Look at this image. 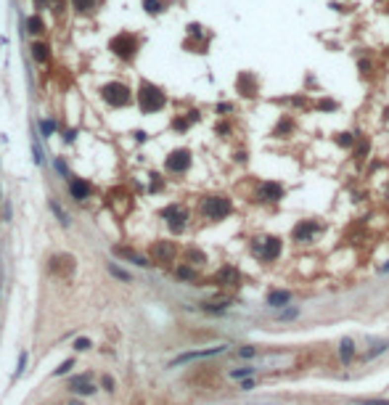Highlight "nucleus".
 <instances>
[{
	"label": "nucleus",
	"mask_w": 389,
	"mask_h": 405,
	"mask_svg": "<svg viewBox=\"0 0 389 405\" xmlns=\"http://www.w3.org/2000/svg\"><path fill=\"white\" fill-rule=\"evenodd\" d=\"M273 138H294V135H296V119L292 117V114H281V117H278V122H276V127H273Z\"/></svg>",
	"instance_id": "nucleus-10"
},
{
	"label": "nucleus",
	"mask_w": 389,
	"mask_h": 405,
	"mask_svg": "<svg viewBox=\"0 0 389 405\" xmlns=\"http://www.w3.org/2000/svg\"><path fill=\"white\" fill-rule=\"evenodd\" d=\"M138 103H141V109L146 111V114H154L159 109H164L167 96H164L162 88L154 85V82H141V88H138Z\"/></svg>",
	"instance_id": "nucleus-1"
},
{
	"label": "nucleus",
	"mask_w": 389,
	"mask_h": 405,
	"mask_svg": "<svg viewBox=\"0 0 389 405\" xmlns=\"http://www.w3.org/2000/svg\"><path fill=\"white\" fill-rule=\"evenodd\" d=\"M368 154H371V141L365 138V135H357L355 149H352V156H355V159H365Z\"/></svg>",
	"instance_id": "nucleus-19"
},
{
	"label": "nucleus",
	"mask_w": 389,
	"mask_h": 405,
	"mask_svg": "<svg viewBox=\"0 0 389 405\" xmlns=\"http://www.w3.org/2000/svg\"><path fill=\"white\" fill-rule=\"evenodd\" d=\"M35 5H37V8H45V5H48V0H35Z\"/></svg>",
	"instance_id": "nucleus-47"
},
{
	"label": "nucleus",
	"mask_w": 389,
	"mask_h": 405,
	"mask_svg": "<svg viewBox=\"0 0 389 405\" xmlns=\"http://www.w3.org/2000/svg\"><path fill=\"white\" fill-rule=\"evenodd\" d=\"M191 125H194L191 114H188V117H178V119H172V127H175V130H180V133H183V130H188Z\"/></svg>",
	"instance_id": "nucleus-31"
},
{
	"label": "nucleus",
	"mask_w": 389,
	"mask_h": 405,
	"mask_svg": "<svg viewBox=\"0 0 389 405\" xmlns=\"http://www.w3.org/2000/svg\"><path fill=\"white\" fill-rule=\"evenodd\" d=\"M162 217L167 220V225H170L172 233H183L188 225V209L180 207V204H170V207H164Z\"/></svg>",
	"instance_id": "nucleus-6"
},
{
	"label": "nucleus",
	"mask_w": 389,
	"mask_h": 405,
	"mask_svg": "<svg viewBox=\"0 0 389 405\" xmlns=\"http://www.w3.org/2000/svg\"><path fill=\"white\" fill-rule=\"evenodd\" d=\"M32 56H35V61H40V64H43V61H48V48H45L43 43H35L32 45Z\"/></svg>",
	"instance_id": "nucleus-28"
},
{
	"label": "nucleus",
	"mask_w": 389,
	"mask_h": 405,
	"mask_svg": "<svg viewBox=\"0 0 389 405\" xmlns=\"http://www.w3.org/2000/svg\"><path fill=\"white\" fill-rule=\"evenodd\" d=\"M111 51L117 53L119 58L127 61V58L135 56V51H138V40H135V37L130 35V32H122V35H117V37L111 40Z\"/></svg>",
	"instance_id": "nucleus-8"
},
{
	"label": "nucleus",
	"mask_w": 389,
	"mask_h": 405,
	"mask_svg": "<svg viewBox=\"0 0 389 405\" xmlns=\"http://www.w3.org/2000/svg\"><path fill=\"white\" fill-rule=\"evenodd\" d=\"M294 318H299V307H284L278 312V320L284 323V320H294Z\"/></svg>",
	"instance_id": "nucleus-29"
},
{
	"label": "nucleus",
	"mask_w": 389,
	"mask_h": 405,
	"mask_svg": "<svg viewBox=\"0 0 389 405\" xmlns=\"http://www.w3.org/2000/svg\"><path fill=\"white\" fill-rule=\"evenodd\" d=\"M318 111H339V101H334V98H320L315 103Z\"/></svg>",
	"instance_id": "nucleus-23"
},
{
	"label": "nucleus",
	"mask_w": 389,
	"mask_h": 405,
	"mask_svg": "<svg viewBox=\"0 0 389 405\" xmlns=\"http://www.w3.org/2000/svg\"><path fill=\"white\" fill-rule=\"evenodd\" d=\"M56 170H58V172H64V175H66V164H64V162H61V159H58V162H56Z\"/></svg>",
	"instance_id": "nucleus-46"
},
{
	"label": "nucleus",
	"mask_w": 389,
	"mask_h": 405,
	"mask_svg": "<svg viewBox=\"0 0 389 405\" xmlns=\"http://www.w3.org/2000/svg\"><path fill=\"white\" fill-rule=\"evenodd\" d=\"M74 350H90V339H77L74 342Z\"/></svg>",
	"instance_id": "nucleus-40"
},
{
	"label": "nucleus",
	"mask_w": 389,
	"mask_h": 405,
	"mask_svg": "<svg viewBox=\"0 0 389 405\" xmlns=\"http://www.w3.org/2000/svg\"><path fill=\"white\" fill-rule=\"evenodd\" d=\"M43 133H45V135L53 133V122H43Z\"/></svg>",
	"instance_id": "nucleus-44"
},
{
	"label": "nucleus",
	"mask_w": 389,
	"mask_h": 405,
	"mask_svg": "<svg viewBox=\"0 0 389 405\" xmlns=\"http://www.w3.org/2000/svg\"><path fill=\"white\" fill-rule=\"evenodd\" d=\"M355 141H357V135L349 133V130H341V133L334 135V143H337L339 149H349V151H352L355 149Z\"/></svg>",
	"instance_id": "nucleus-17"
},
{
	"label": "nucleus",
	"mask_w": 389,
	"mask_h": 405,
	"mask_svg": "<svg viewBox=\"0 0 389 405\" xmlns=\"http://www.w3.org/2000/svg\"><path fill=\"white\" fill-rule=\"evenodd\" d=\"M72 368H74V360H64V363H61L58 368H56V376H64V373H69Z\"/></svg>",
	"instance_id": "nucleus-35"
},
{
	"label": "nucleus",
	"mask_w": 389,
	"mask_h": 405,
	"mask_svg": "<svg viewBox=\"0 0 389 405\" xmlns=\"http://www.w3.org/2000/svg\"><path fill=\"white\" fill-rule=\"evenodd\" d=\"M186 259H188L191 265H204V262H207V254L199 252V249H188L186 252Z\"/></svg>",
	"instance_id": "nucleus-22"
},
{
	"label": "nucleus",
	"mask_w": 389,
	"mask_h": 405,
	"mask_svg": "<svg viewBox=\"0 0 389 405\" xmlns=\"http://www.w3.org/2000/svg\"><path fill=\"white\" fill-rule=\"evenodd\" d=\"M164 167H167L170 172H186L188 167H191V151H188V149H178V151H172V154L167 156Z\"/></svg>",
	"instance_id": "nucleus-11"
},
{
	"label": "nucleus",
	"mask_w": 389,
	"mask_h": 405,
	"mask_svg": "<svg viewBox=\"0 0 389 405\" xmlns=\"http://www.w3.org/2000/svg\"><path fill=\"white\" fill-rule=\"evenodd\" d=\"M50 209H53V215H56V217L61 220V223H64V225H69V217H66V212L61 209V207H58L56 202H50Z\"/></svg>",
	"instance_id": "nucleus-33"
},
{
	"label": "nucleus",
	"mask_w": 389,
	"mask_h": 405,
	"mask_svg": "<svg viewBox=\"0 0 389 405\" xmlns=\"http://www.w3.org/2000/svg\"><path fill=\"white\" fill-rule=\"evenodd\" d=\"M101 96L109 106H127L130 103V88L122 85V82H109V85L101 88Z\"/></svg>",
	"instance_id": "nucleus-5"
},
{
	"label": "nucleus",
	"mask_w": 389,
	"mask_h": 405,
	"mask_svg": "<svg viewBox=\"0 0 389 405\" xmlns=\"http://www.w3.org/2000/svg\"><path fill=\"white\" fill-rule=\"evenodd\" d=\"M217 133H220V135H223V138H225V135L231 133V125H228V122H220V125H217Z\"/></svg>",
	"instance_id": "nucleus-41"
},
{
	"label": "nucleus",
	"mask_w": 389,
	"mask_h": 405,
	"mask_svg": "<svg viewBox=\"0 0 389 405\" xmlns=\"http://www.w3.org/2000/svg\"><path fill=\"white\" fill-rule=\"evenodd\" d=\"M251 373H254V368H249V365H246V368H233L231 379H243V376H251Z\"/></svg>",
	"instance_id": "nucleus-34"
},
{
	"label": "nucleus",
	"mask_w": 389,
	"mask_h": 405,
	"mask_svg": "<svg viewBox=\"0 0 389 405\" xmlns=\"http://www.w3.org/2000/svg\"><path fill=\"white\" fill-rule=\"evenodd\" d=\"M387 350H389V342H376V345L365 353V360H373V357H379L381 353H387Z\"/></svg>",
	"instance_id": "nucleus-24"
},
{
	"label": "nucleus",
	"mask_w": 389,
	"mask_h": 405,
	"mask_svg": "<svg viewBox=\"0 0 389 405\" xmlns=\"http://www.w3.org/2000/svg\"><path fill=\"white\" fill-rule=\"evenodd\" d=\"M103 387L111 392V389H114V379H111V376H103Z\"/></svg>",
	"instance_id": "nucleus-43"
},
{
	"label": "nucleus",
	"mask_w": 389,
	"mask_h": 405,
	"mask_svg": "<svg viewBox=\"0 0 389 405\" xmlns=\"http://www.w3.org/2000/svg\"><path fill=\"white\" fill-rule=\"evenodd\" d=\"M32 154H35V162H37V164H43V162H45V156H43V149L37 146V138L32 141Z\"/></svg>",
	"instance_id": "nucleus-36"
},
{
	"label": "nucleus",
	"mask_w": 389,
	"mask_h": 405,
	"mask_svg": "<svg viewBox=\"0 0 389 405\" xmlns=\"http://www.w3.org/2000/svg\"><path fill=\"white\" fill-rule=\"evenodd\" d=\"M339 357L344 363H349L355 357V342L349 339V336H344V339H341V345H339Z\"/></svg>",
	"instance_id": "nucleus-20"
},
{
	"label": "nucleus",
	"mask_w": 389,
	"mask_h": 405,
	"mask_svg": "<svg viewBox=\"0 0 389 405\" xmlns=\"http://www.w3.org/2000/svg\"><path fill=\"white\" fill-rule=\"evenodd\" d=\"M381 273H389V262H384V265H381Z\"/></svg>",
	"instance_id": "nucleus-48"
},
{
	"label": "nucleus",
	"mask_w": 389,
	"mask_h": 405,
	"mask_svg": "<svg viewBox=\"0 0 389 405\" xmlns=\"http://www.w3.org/2000/svg\"><path fill=\"white\" fill-rule=\"evenodd\" d=\"M286 199V188L284 183L278 180H262L257 186V202H265V204H278Z\"/></svg>",
	"instance_id": "nucleus-4"
},
{
	"label": "nucleus",
	"mask_w": 389,
	"mask_h": 405,
	"mask_svg": "<svg viewBox=\"0 0 389 405\" xmlns=\"http://www.w3.org/2000/svg\"><path fill=\"white\" fill-rule=\"evenodd\" d=\"M69 191H72V196L77 199V202H80V199H88V196H90V183L74 178V180L69 183Z\"/></svg>",
	"instance_id": "nucleus-18"
},
{
	"label": "nucleus",
	"mask_w": 389,
	"mask_h": 405,
	"mask_svg": "<svg viewBox=\"0 0 389 405\" xmlns=\"http://www.w3.org/2000/svg\"><path fill=\"white\" fill-rule=\"evenodd\" d=\"M215 111L225 117V114H231V111H233V103H217V106H215Z\"/></svg>",
	"instance_id": "nucleus-37"
},
{
	"label": "nucleus",
	"mask_w": 389,
	"mask_h": 405,
	"mask_svg": "<svg viewBox=\"0 0 389 405\" xmlns=\"http://www.w3.org/2000/svg\"><path fill=\"white\" fill-rule=\"evenodd\" d=\"M236 90L241 98H257L259 96V80L254 72H239L236 74Z\"/></svg>",
	"instance_id": "nucleus-7"
},
{
	"label": "nucleus",
	"mask_w": 389,
	"mask_h": 405,
	"mask_svg": "<svg viewBox=\"0 0 389 405\" xmlns=\"http://www.w3.org/2000/svg\"><path fill=\"white\" fill-rule=\"evenodd\" d=\"M387 13H389V5H387Z\"/></svg>",
	"instance_id": "nucleus-51"
},
{
	"label": "nucleus",
	"mask_w": 389,
	"mask_h": 405,
	"mask_svg": "<svg viewBox=\"0 0 389 405\" xmlns=\"http://www.w3.org/2000/svg\"><path fill=\"white\" fill-rule=\"evenodd\" d=\"M281 252H284V241H281L278 236L254 239V244H251V254L259 257L262 262H276V259L281 257Z\"/></svg>",
	"instance_id": "nucleus-3"
},
{
	"label": "nucleus",
	"mask_w": 389,
	"mask_h": 405,
	"mask_svg": "<svg viewBox=\"0 0 389 405\" xmlns=\"http://www.w3.org/2000/svg\"><path fill=\"white\" fill-rule=\"evenodd\" d=\"M289 302H292V292H281V289H276V292L268 294V307L284 310V307H289Z\"/></svg>",
	"instance_id": "nucleus-16"
},
{
	"label": "nucleus",
	"mask_w": 389,
	"mask_h": 405,
	"mask_svg": "<svg viewBox=\"0 0 389 405\" xmlns=\"http://www.w3.org/2000/svg\"><path fill=\"white\" fill-rule=\"evenodd\" d=\"M109 270H111V273H114V276H117V278H122V281H130V276H127L125 270H119L117 265H109Z\"/></svg>",
	"instance_id": "nucleus-39"
},
{
	"label": "nucleus",
	"mask_w": 389,
	"mask_h": 405,
	"mask_svg": "<svg viewBox=\"0 0 389 405\" xmlns=\"http://www.w3.org/2000/svg\"><path fill=\"white\" fill-rule=\"evenodd\" d=\"M220 353H225V347L220 345V347H209V350H196V353H183V355H178L175 360L170 363L172 368L175 365H180V363H188V360H199V357H212V355H220Z\"/></svg>",
	"instance_id": "nucleus-14"
},
{
	"label": "nucleus",
	"mask_w": 389,
	"mask_h": 405,
	"mask_svg": "<svg viewBox=\"0 0 389 405\" xmlns=\"http://www.w3.org/2000/svg\"><path fill=\"white\" fill-rule=\"evenodd\" d=\"M43 29H45V24H43V19H40V16H29V19H27V32L40 35Z\"/></svg>",
	"instance_id": "nucleus-25"
},
{
	"label": "nucleus",
	"mask_w": 389,
	"mask_h": 405,
	"mask_svg": "<svg viewBox=\"0 0 389 405\" xmlns=\"http://www.w3.org/2000/svg\"><path fill=\"white\" fill-rule=\"evenodd\" d=\"M178 278H183V281H196V270H194V267H188V265H180L178 267Z\"/></svg>",
	"instance_id": "nucleus-30"
},
{
	"label": "nucleus",
	"mask_w": 389,
	"mask_h": 405,
	"mask_svg": "<svg viewBox=\"0 0 389 405\" xmlns=\"http://www.w3.org/2000/svg\"><path fill=\"white\" fill-rule=\"evenodd\" d=\"M72 5L77 8L80 13H90L96 8V0H72Z\"/></svg>",
	"instance_id": "nucleus-27"
},
{
	"label": "nucleus",
	"mask_w": 389,
	"mask_h": 405,
	"mask_svg": "<svg viewBox=\"0 0 389 405\" xmlns=\"http://www.w3.org/2000/svg\"><path fill=\"white\" fill-rule=\"evenodd\" d=\"M114 254L122 257V259H130L133 265H141V267L151 265V262H148V259L143 257V254H138V252H133V249H127V247H114Z\"/></svg>",
	"instance_id": "nucleus-15"
},
{
	"label": "nucleus",
	"mask_w": 389,
	"mask_h": 405,
	"mask_svg": "<svg viewBox=\"0 0 389 405\" xmlns=\"http://www.w3.org/2000/svg\"><path fill=\"white\" fill-rule=\"evenodd\" d=\"M58 267H64V273L69 276V273L74 270V262L69 254H61V257H53V270H58Z\"/></svg>",
	"instance_id": "nucleus-21"
},
{
	"label": "nucleus",
	"mask_w": 389,
	"mask_h": 405,
	"mask_svg": "<svg viewBox=\"0 0 389 405\" xmlns=\"http://www.w3.org/2000/svg\"><path fill=\"white\" fill-rule=\"evenodd\" d=\"M143 8H146L151 16H156V13L164 11V3H162V0H143Z\"/></svg>",
	"instance_id": "nucleus-26"
},
{
	"label": "nucleus",
	"mask_w": 389,
	"mask_h": 405,
	"mask_svg": "<svg viewBox=\"0 0 389 405\" xmlns=\"http://www.w3.org/2000/svg\"><path fill=\"white\" fill-rule=\"evenodd\" d=\"M357 72H360L363 77H368V74H373V61H368V58H360V61H357Z\"/></svg>",
	"instance_id": "nucleus-32"
},
{
	"label": "nucleus",
	"mask_w": 389,
	"mask_h": 405,
	"mask_svg": "<svg viewBox=\"0 0 389 405\" xmlns=\"http://www.w3.org/2000/svg\"><path fill=\"white\" fill-rule=\"evenodd\" d=\"M384 119H389V106H387V109H384Z\"/></svg>",
	"instance_id": "nucleus-49"
},
{
	"label": "nucleus",
	"mask_w": 389,
	"mask_h": 405,
	"mask_svg": "<svg viewBox=\"0 0 389 405\" xmlns=\"http://www.w3.org/2000/svg\"><path fill=\"white\" fill-rule=\"evenodd\" d=\"M215 281L217 286H239L241 284V270L239 267H233V265H225V267H220V270L215 273Z\"/></svg>",
	"instance_id": "nucleus-13"
},
{
	"label": "nucleus",
	"mask_w": 389,
	"mask_h": 405,
	"mask_svg": "<svg viewBox=\"0 0 389 405\" xmlns=\"http://www.w3.org/2000/svg\"><path fill=\"white\" fill-rule=\"evenodd\" d=\"M320 231H323V225L315 223V220H299V223L294 225V231H292V239L296 244H307V241L315 239Z\"/></svg>",
	"instance_id": "nucleus-9"
},
{
	"label": "nucleus",
	"mask_w": 389,
	"mask_h": 405,
	"mask_svg": "<svg viewBox=\"0 0 389 405\" xmlns=\"http://www.w3.org/2000/svg\"><path fill=\"white\" fill-rule=\"evenodd\" d=\"M69 405H82V403H69Z\"/></svg>",
	"instance_id": "nucleus-50"
},
{
	"label": "nucleus",
	"mask_w": 389,
	"mask_h": 405,
	"mask_svg": "<svg viewBox=\"0 0 389 405\" xmlns=\"http://www.w3.org/2000/svg\"><path fill=\"white\" fill-rule=\"evenodd\" d=\"M175 244H170V241H156L154 247H151V259L154 262H159V265H167V262H172L175 259Z\"/></svg>",
	"instance_id": "nucleus-12"
},
{
	"label": "nucleus",
	"mask_w": 389,
	"mask_h": 405,
	"mask_svg": "<svg viewBox=\"0 0 389 405\" xmlns=\"http://www.w3.org/2000/svg\"><path fill=\"white\" fill-rule=\"evenodd\" d=\"M151 178H154L151 180V191H159L162 188V178H159V175H151Z\"/></svg>",
	"instance_id": "nucleus-42"
},
{
	"label": "nucleus",
	"mask_w": 389,
	"mask_h": 405,
	"mask_svg": "<svg viewBox=\"0 0 389 405\" xmlns=\"http://www.w3.org/2000/svg\"><path fill=\"white\" fill-rule=\"evenodd\" d=\"M239 355H241V357H254V355H257V350L251 347V345H246V347H241V350H239Z\"/></svg>",
	"instance_id": "nucleus-38"
},
{
	"label": "nucleus",
	"mask_w": 389,
	"mask_h": 405,
	"mask_svg": "<svg viewBox=\"0 0 389 405\" xmlns=\"http://www.w3.org/2000/svg\"><path fill=\"white\" fill-rule=\"evenodd\" d=\"M363 405H389V403H384V400H360Z\"/></svg>",
	"instance_id": "nucleus-45"
},
{
	"label": "nucleus",
	"mask_w": 389,
	"mask_h": 405,
	"mask_svg": "<svg viewBox=\"0 0 389 405\" xmlns=\"http://www.w3.org/2000/svg\"><path fill=\"white\" fill-rule=\"evenodd\" d=\"M233 212V202L228 196H204L201 199V215L212 220V223H220V220H225L228 215Z\"/></svg>",
	"instance_id": "nucleus-2"
}]
</instances>
